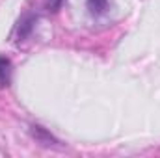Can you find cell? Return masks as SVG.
<instances>
[{"label":"cell","instance_id":"cell-1","mask_svg":"<svg viewBox=\"0 0 160 158\" xmlns=\"http://www.w3.org/2000/svg\"><path fill=\"white\" fill-rule=\"evenodd\" d=\"M36 22H38V15L36 13H30V11L22 13L21 19L17 21V24L13 26V32H11L9 39L13 41V43H22V41L32 34Z\"/></svg>","mask_w":160,"mask_h":158},{"label":"cell","instance_id":"cell-2","mask_svg":"<svg viewBox=\"0 0 160 158\" xmlns=\"http://www.w3.org/2000/svg\"><path fill=\"white\" fill-rule=\"evenodd\" d=\"M11 77H13V63L9 58L0 54V86L8 87L11 84Z\"/></svg>","mask_w":160,"mask_h":158},{"label":"cell","instance_id":"cell-3","mask_svg":"<svg viewBox=\"0 0 160 158\" xmlns=\"http://www.w3.org/2000/svg\"><path fill=\"white\" fill-rule=\"evenodd\" d=\"M86 7L91 17H102L108 11V0H86Z\"/></svg>","mask_w":160,"mask_h":158},{"label":"cell","instance_id":"cell-4","mask_svg":"<svg viewBox=\"0 0 160 158\" xmlns=\"http://www.w3.org/2000/svg\"><path fill=\"white\" fill-rule=\"evenodd\" d=\"M32 136L38 140V141H41V143H50V141H56L54 138H52V134H48L43 126H39V125H32Z\"/></svg>","mask_w":160,"mask_h":158},{"label":"cell","instance_id":"cell-5","mask_svg":"<svg viewBox=\"0 0 160 158\" xmlns=\"http://www.w3.org/2000/svg\"><path fill=\"white\" fill-rule=\"evenodd\" d=\"M63 2H65V0H45V9H47L48 13H56V11L62 9Z\"/></svg>","mask_w":160,"mask_h":158}]
</instances>
